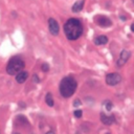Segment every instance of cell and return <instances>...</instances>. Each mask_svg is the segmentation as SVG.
<instances>
[{
  "mask_svg": "<svg viewBox=\"0 0 134 134\" xmlns=\"http://www.w3.org/2000/svg\"><path fill=\"white\" fill-rule=\"evenodd\" d=\"M42 70H43L44 72H45V71H48V70H49V65L46 64V63L42 64Z\"/></svg>",
  "mask_w": 134,
  "mask_h": 134,
  "instance_id": "cell-15",
  "label": "cell"
},
{
  "mask_svg": "<svg viewBox=\"0 0 134 134\" xmlns=\"http://www.w3.org/2000/svg\"><path fill=\"white\" fill-rule=\"evenodd\" d=\"M48 27H49V31L51 35L57 36L60 31V26L57 20H54L53 18H49L48 19Z\"/></svg>",
  "mask_w": 134,
  "mask_h": 134,
  "instance_id": "cell-6",
  "label": "cell"
},
{
  "mask_svg": "<svg viewBox=\"0 0 134 134\" xmlns=\"http://www.w3.org/2000/svg\"><path fill=\"white\" fill-rule=\"evenodd\" d=\"M104 106L106 107V109H107L108 111H110L111 108H112V103H111L110 100H106V102L104 103Z\"/></svg>",
  "mask_w": 134,
  "mask_h": 134,
  "instance_id": "cell-13",
  "label": "cell"
},
{
  "mask_svg": "<svg viewBox=\"0 0 134 134\" xmlns=\"http://www.w3.org/2000/svg\"><path fill=\"white\" fill-rule=\"evenodd\" d=\"M84 3H85V0H77L73 5H72V12L73 13H79L83 9L84 7Z\"/></svg>",
  "mask_w": 134,
  "mask_h": 134,
  "instance_id": "cell-9",
  "label": "cell"
},
{
  "mask_svg": "<svg viewBox=\"0 0 134 134\" xmlns=\"http://www.w3.org/2000/svg\"><path fill=\"white\" fill-rule=\"evenodd\" d=\"M45 134H55V133H54L53 131H48V132H47V133H45Z\"/></svg>",
  "mask_w": 134,
  "mask_h": 134,
  "instance_id": "cell-18",
  "label": "cell"
},
{
  "mask_svg": "<svg viewBox=\"0 0 134 134\" xmlns=\"http://www.w3.org/2000/svg\"><path fill=\"white\" fill-rule=\"evenodd\" d=\"M77 83L75 81V79L73 76H65L62 79L61 83H60V92L62 94V96L64 97H70L75 89H76Z\"/></svg>",
  "mask_w": 134,
  "mask_h": 134,
  "instance_id": "cell-2",
  "label": "cell"
},
{
  "mask_svg": "<svg viewBox=\"0 0 134 134\" xmlns=\"http://www.w3.org/2000/svg\"><path fill=\"white\" fill-rule=\"evenodd\" d=\"M130 55H131V52L128 51L127 49L121 50V52H120V54H119V57H118V60H117V66H118V67L124 66V65L127 63V61L129 60Z\"/></svg>",
  "mask_w": 134,
  "mask_h": 134,
  "instance_id": "cell-7",
  "label": "cell"
},
{
  "mask_svg": "<svg viewBox=\"0 0 134 134\" xmlns=\"http://www.w3.org/2000/svg\"><path fill=\"white\" fill-rule=\"evenodd\" d=\"M14 134H19V133H14Z\"/></svg>",
  "mask_w": 134,
  "mask_h": 134,
  "instance_id": "cell-20",
  "label": "cell"
},
{
  "mask_svg": "<svg viewBox=\"0 0 134 134\" xmlns=\"http://www.w3.org/2000/svg\"><path fill=\"white\" fill-rule=\"evenodd\" d=\"M81 104H82V103H81L80 99H75L74 103H73V106H74V107H79V106H81Z\"/></svg>",
  "mask_w": 134,
  "mask_h": 134,
  "instance_id": "cell-16",
  "label": "cell"
},
{
  "mask_svg": "<svg viewBox=\"0 0 134 134\" xmlns=\"http://www.w3.org/2000/svg\"><path fill=\"white\" fill-rule=\"evenodd\" d=\"M131 30H132V31L134 32V23H133V24L131 25Z\"/></svg>",
  "mask_w": 134,
  "mask_h": 134,
  "instance_id": "cell-19",
  "label": "cell"
},
{
  "mask_svg": "<svg viewBox=\"0 0 134 134\" xmlns=\"http://www.w3.org/2000/svg\"><path fill=\"white\" fill-rule=\"evenodd\" d=\"M27 77H28V72H26V71H21L20 73H18V74L16 75V81L21 84V83H24V82L27 80Z\"/></svg>",
  "mask_w": 134,
  "mask_h": 134,
  "instance_id": "cell-10",
  "label": "cell"
},
{
  "mask_svg": "<svg viewBox=\"0 0 134 134\" xmlns=\"http://www.w3.org/2000/svg\"><path fill=\"white\" fill-rule=\"evenodd\" d=\"M100 120H102V122H103V124H105V125L109 126V125H112V124L115 121V118H114V116H113V115L108 116V115H106V114L102 113V114H100Z\"/></svg>",
  "mask_w": 134,
  "mask_h": 134,
  "instance_id": "cell-8",
  "label": "cell"
},
{
  "mask_svg": "<svg viewBox=\"0 0 134 134\" xmlns=\"http://www.w3.org/2000/svg\"><path fill=\"white\" fill-rule=\"evenodd\" d=\"M45 102H46V104L49 106V107H52L53 106V98H52V96H51V93H47L46 94V96H45Z\"/></svg>",
  "mask_w": 134,
  "mask_h": 134,
  "instance_id": "cell-12",
  "label": "cell"
},
{
  "mask_svg": "<svg viewBox=\"0 0 134 134\" xmlns=\"http://www.w3.org/2000/svg\"><path fill=\"white\" fill-rule=\"evenodd\" d=\"M73 114H74V116H75V117L80 118V117H82V114H83V112H82L81 110H75V111L73 112Z\"/></svg>",
  "mask_w": 134,
  "mask_h": 134,
  "instance_id": "cell-14",
  "label": "cell"
},
{
  "mask_svg": "<svg viewBox=\"0 0 134 134\" xmlns=\"http://www.w3.org/2000/svg\"><path fill=\"white\" fill-rule=\"evenodd\" d=\"M107 42H108V38H107L106 36H99V37H97V38L94 40L95 45H104V44H106Z\"/></svg>",
  "mask_w": 134,
  "mask_h": 134,
  "instance_id": "cell-11",
  "label": "cell"
},
{
  "mask_svg": "<svg viewBox=\"0 0 134 134\" xmlns=\"http://www.w3.org/2000/svg\"><path fill=\"white\" fill-rule=\"evenodd\" d=\"M64 31L68 40H76L83 34V26L80 20L71 18L68 19L64 25Z\"/></svg>",
  "mask_w": 134,
  "mask_h": 134,
  "instance_id": "cell-1",
  "label": "cell"
},
{
  "mask_svg": "<svg viewBox=\"0 0 134 134\" xmlns=\"http://www.w3.org/2000/svg\"><path fill=\"white\" fill-rule=\"evenodd\" d=\"M121 81V76L119 73L113 72V73H108L106 75V83L109 86H115Z\"/></svg>",
  "mask_w": 134,
  "mask_h": 134,
  "instance_id": "cell-5",
  "label": "cell"
},
{
  "mask_svg": "<svg viewBox=\"0 0 134 134\" xmlns=\"http://www.w3.org/2000/svg\"><path fill=\"white\" fill-rule=\"evenodd\" d=\"M34 81H35V82H39V77H37V75H36V74L34 75Z\"/></svg>",
  "mask_w": 134,
  "mask_h": 134,
  "instance_id": "cell-17",
  "label": "cell"
},
{
  "mask_svg": "<svg viewBox=\"0 0 134 134\" xmlns=\"http://www.w3.org/2000/svg\"><path fill=\"white\" fill-rule=\"evenodd\" d=\"M24 67H25L24 61L20 57L15 55V57H13L8 61V63L6 65V71L10 75H17L18 73H20L21 71H23Z\"/></svg>",
  "mask_w": 134,
  "mask_h": 134,
  "instance_id": "cell-3",
  "label": "cell"
},
{
  "mask_svg": "<svg viewBox=\"0 0 134 134\" xmlns=\"http://www.w3.org/2000/svg\"><path fill=\"white\" fill-rule=\"evenodd\" d=\"M94 22L100 27H109V26L112 25V21L107 16H103V15L95 16L94 17Z\"/></svg>",
  "mask_w": 134,
  "mask_h": 134,
  "instance_id": "cell-4",
  "label": "cell"
}]
</instances>
